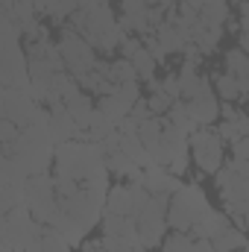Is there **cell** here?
I'll return each instance as SVG.
<instances>
[{
    "instance_id": "6da1fadb",
    "label": "cell",
    "mask_w": 249,
    "mask_h": 252,
    "mask_svg": "<svg viewBox=\"0 0 249 252\" xmlns=\"http://www.w3.org/2000/svg\"><path fill=\"white\" fill-rule=\"evenodd\" d=\"M53 173L76 179V182H91V179L109 176L103 144H97V141H64V144H59Z\"/></svg>"
},
{
    "instance_id": "7a4b0ae2",
    "label": "cell",
    "mask_w": 249,
    "mask_h": 252,
    "mask_svg": "<svg viewBox=\"0 0 249 252\" xmlns=\"http://www.w3.org/2000/svg\"><path fill=\"white\" fill-rule=\"evenodd\" d=\"M70 27L100 53H115L126 41V32L121 21L115 18L112 6H85L70 15Z\"/></svg>"
},
{
    "instance_id": "3957f363",
    "label": "cell",
    "mask_w": 249,
    "mask_h": 252,
    "mask_svg": "<svg viewBox=\"0 0 249 252\" xmlns=\"http://www.w3.org/2000/svg\"><path fill=\"white\" fill-rule=\"evenodd\" d=\"M44 223H38L32 217V211L27 205L15 208V211H6L3 214V223H0V244L12 247L18 252H35L41 238H44Z\"/></svg>"
},
{
    "instance_id": "277c9868",
    "label": "cell",
    "mask_w": 249,
    "mask_h": 252,
    "mask_svg": "<svg viewBox=\"0 0 249 252\" xmlns=\"http://www.w3.org/2000/svg\"><path fill=\"white\" fill-rule=\"evenodd\" d=\"M208 208H211V202H208L205 190L199 188L196 182H187V185H182V188L173 193V199H170L167 223H170V229H176V232H190Z\"/></svg>"
},
{
    "instance_id": "5b68a950",
    "label": "cell",
    "mask_w": 249,
    "mask_h": 252,
    "mask_svg": "<svg viewBox=\"0 0 249 252\" xmlns=\"http://www.w3.org/2000/svg\"><path fill=\"white\" fill-rule=\"evenodd\" d=\"M187 141H190V158H193V164L205 176H214L223 167V161H226V141L220 138V132L211 129V126H202Z\"/></svg>"
},
{
    "instance_id": "8992f818",
    "label": "cell",
    "mask_w": 249,
    "mask_h": 252,
    "mask_svg": "<svg viewBox=\"0 0 249 252\" xmlns=\"http://www.w3.org/2000/svg\"><path fill=\"white\" fill-rule=\"evenodd\" d=\"M56 44H59V50H62V59H64V67H67V73L70 76H85L88 70H94V64L100 62L94 53V47L73 30V27H62L59 30V38H56Z\"/></svg>"
},
{
    "instance_id": "52a82bcc",
    "label": "cell",
    "mask_w": 249,
    "mask_h": 252,
    "mask_svg": "<svg viewBox=\"0 0 249 252\" xmlns=\"http://www.w3.org/2000/svg\"><path fill=\"white\" fill-rule=\"evenodd\" d=\"M38 109H41V103L32 97V82L27 88H3L0 91V115H3V121H12L21 129L32 124Z\"/></svg>"
},
{
    "instance_id": "ba28073f",
    "label": "cell",
    "mask_w": 249,
    "mask_h": 252,
    "mask_svg": "<svg viewBox=\"0 0 249 252\" xmlns=\"http://www.w3.org/2000/svg\"><path fill=\"white\" fill-rule=\"evenodd\" d=\"M106 211H112V214H126V217H138V214H141V202H138L135 185H132V182L115 185V188L109 190Z\"/></svg>"
},
{
    "instance_id": "9c48e42d",
    "label": "cell",
    "mask_w": 249,
    "mask_h": 252,
    "mask_svg": "<svg viewBox=\"0 0 249 252\" xmlns=\"http://www.w3.org/2000/svg\"><path fill=\"white\" fill-rule=\"evenodd\" d=\"M182 103H185L190 121L199 124V126H211V124H217V118H220V103H217V94L214 91L199 94L193 100H182Z\"/></svg>"
},
{
    "instance_id": "30bf717a",
    "label": "cell",
    "mask_w": 249,
    "mask_h": 252,
    "mask_svg": "<svg viewBox=\"0 0 249 252\" xmlns=\"http://www.w3.org/2000/svg\"><path fill=\"white\" fill-rule=\"evenodd\" d=\"M82 132V126L76 124V118L67 112V106H56L50 109V135L56 141V147L64 144V141H76Z\"/></svg>"
},
{
    "instance_id": "8fae6325",
    "label": "cell",
    "mask_w": 249,
    "mask_h": 252,
    "mask_svg": "<svg viewBox=\"0 0 249 252\" xmlns=\"http://www.w3.org/2000/svg\"><path fill=\"white\" fill-rule=\"evenodd\" d=\"M144 185L150 188V193H176V190L182 188L185 182H182V176H176V173H170L167 167H147L144 170Z\"/></svg>"
},
{
    "instance_id": "7c38bea8",
    "label": "cell",
    "mask_w": 249,
    "mask_h": 252,
    "mask_svg": "<svg viewBox=\"0 0 249 252\" xmlns=\"http://www.w3.org/2000/svg\"><path fill=\"white\" fill-rule=\"evenodd\" d=\"M229 226H232V217H229L226 211L208 208V211L199 217V223L190 229V235H193V238H208V241H214V238H217V235H223Z\"/></svg>"
},
{
    "instance_id": "4fadbf2b",
    "label": "cell",
    "mask_w": 249,
    "mask_h": 252,
    "mask_svg": "<svg viewBox=\"0 0 249 252\" xmlns=\"http://www.w3.org/2000/svg\"><path fill=\"white\" fill-rule=\"evenodd\" d=\"M214 88L217 94L226 100V103H238V100H247L249 97V79L241 76H232V73H214Z\"/></svg>"
},
{
    "instance_id": "5bb4252c",
    "label": "cell",
    "mask_w": 249,
    "mask_h": 252,
    "mask_svg": "<svg viewBox=\"0 0 249 252\" xmlns=\"http://www.w3.org/2000/svg\"><path fill=\"white\" fill-rule=\"evenodd\" d=\"M226 35V30L223 27H211V24H205L202 18H199V24L193 27V35H190V44H196L199 50H202V56H208V53H214L217 50V44H220V38Z\"/></svg>"
},
{
    "instance_id": "9a60e30c",
    "label": "cell",
    "mask_w": 249,
    "mask_h": 252,
    "mask_svg": "<svg viewBox=\"0 0 249 252\" xmlns=\"http://www.w3.org/2000/svg\"><path fill=\"white\" fill-rule=\"evenodd\" d=\"M100 229H103V235L138 238V220H135V217H126V214H112V211H106L103 220H100Z\"/></svg>"
},
{
    "instance_id": "2e32d148",
    "label": "cell",
    "mask_w": 249,
    "mask_h": 252,
    "mask_svg": "<svg viewBox=\"0 0 249 252\" xmlns=\"http://www.w3.org/2000/svg\"><path fill=\"white\" fill-rule=\"evenodd\" d=\"M132 106H135V103H129V100L121 97L118 91H112V94H106V97H97V109H100L106 118H112L115 124H121L124 118H129Z\"/></svg>"
},
{
    "instance_id": "e0dca14e",
    "label": "cell",
    "mask_w": 249,
    "mask_h": 252,
    "mask_svg": "<svg viewBox=\"0 0 249 252\" xmlns=\"http://www.w3.org/2000/svg\"><path fill=\"white\" fill-rule=\"evenodd\" d=\"M67 112L76 118V124L82 126V129H88L91 124V118H94V112H97V106H94V100H91V94H85V91H79L76 97H70L67 103Z\"/></svg>"
},
{
    "instance_id": "ac0fdd59",
    "label": "cell",
    "mask_w": 249,
    "mask_h": 252,
    "mask_svg": "<svg viewBox=\"0 0 249 252\" xmlns=\"http://www.w3.org/2000/svg\"><path fill=\"white\" fill-rule=\"evenodd\" d=\"M249 235L244 232V229H238V226H229L223 235H217L211 244H214V252H241L244 247H247Z\"/></svg>"
},
{
    "instance_id": "d6986e66",
    "label": "cell",
    "mask_w": 249,
    "mask_h": 252,
    "mask_svg": "<svg viewBox=\"0 0 249 252\" xmlns=\"http://www.w3.org/2000/svg\"><path fill=\"white\" fill-rule=\"evenodd\" d=\"M223 67H226V73H232V76L249 79V53L244 47L226 50V53H223Z\"/></svg>"
},
{
    "instance_id": "ffe728a7",
    "label": "cell",
    "mask_w": 249,
    "mask_h": 252,
    "mask_svg": "<svg viewBox=\"0 0 249 252\" xmlns=\"http://www.w3.org/2000/svg\"><path fill=\"white\" fill-rule=\"evenodd\" d=\"M106 167H109V173H115V176H124V179H132L141 167L126 156L124 150H115V153H106Z\"/></svg>"
},
{
    "instance_id": "44dd1931",
    "label": "cell",
    "mask_w": 249,
    "mask_h": 252,
    "mask_svg": "<svg viewBox=\"0 0 249 252\" xmlns=\"http://www.w3.org/2000/svg\"><path fill=\"white\" fill-rule=\"evenodd\" d=\"M88 141H97V144H103L106 138H112L115 132H118V124L112 121V118H106L100 109L94 112V118H91V124H88Z\"/></svg>"
},
{
    "instance_id": "7402d4cb",
    "label": "cell",
    "mask_w": 249,
    "mask_h": 252,
    "mask_svg": "<svg viewBox=\"0 0 249 252\" xmlns=\"http://www.w3.org/2000/svg\"><path fill=\"white\" fill-rule=\"evenodd\" d=\"M161 118H150V121H144V124L138 126V135H141V141H144V147L150 150V156H156V150L161 147Z\"/></svg>"
},
{
    "instance_id": "603a6c76",
    "label": "cell",
    "mask_w": 249,
    "mask_h": 252,
    "mask_svg": "<svg viewBox=\"0 0 249 252\" xmlns=\"http://www.w3.org/2000/svg\"><path fill=\"white\" fill-rule=\"evenodd\" d=\"M132 64H135V70H138V79L141 82H153L156 79V67H158V62H156V56L147 50V47H141L135 56H132Z\"/></svg>"
},
{
    "instance_id": "cb8c5ba5",
    "label": "cell",
    "mask_w": 249,
    "mask_h": 252,
    "mask_svg": "<svg viewBox=\"0 0 249 252\" xmlns=\"http://www.w3.org/2000/svg\"><path fill=\"white\" fill-rule=\"evenodd\" d=\"M109 73H112V82H115V85H124V82H141V79H138V70H135V64H132V59H124V56L112 59Z\"/></svg>"
},
{
    "instance_id": "d4e9b609",
    "label": "cell",
    "mask_w": 249,
    "mask_h": 252,
    "mask_svg": "<svg viewBox=\"0 0 249 252\" xmlns=\"http://www.w3.org/2000/svg\"><path fill=\"white\" fill-rule=\"evenodd\" d=\"M193 241H196V238H193L190 232H176V229H173V232L161 241L158 252H190L193 250Z\"/></svg>"
},
{
    "instance_id": "484cf974",
    "label": "cell",
    "mask_w": 249,
    "mask_h": 252,
    "mask_svg": "<svg viewBox=\"0 0 249 252\" xmlns=\"http://www.w3.org/2000/svg\"><path fill=\"white\" fill-rule=\"evenodd\" d=\"M73 247L64 241L62 232H56V229H44V238H41V244H38V250L35 252H70Z\"/></svg>"
},
{
    "instance_id": "4316f807",
    "label": "cell",
    "mask_w": 249,
    "mask_h": 252,
    "mask_svg": "<svg viewBox=\"0 0 249 252\" xmlns=\"http://www.w3.org/2000/svg\"><path fill=\"white\" fill-rule=\"evenodd\" d=\"M147 103H150V112H153L156 118H161V115H167V112L173 109V103H176V100H173L164 88H158V91H153V94L147 97Z\"/></svg>"
},
{
    "instance_id": "83f0119b",
    "label": "cell",
    "mask_w": 249,
    "mask_h": 252,
    "mask_svg": "<svg viewBox=\"0 0 249 252\" xmlns=\"http://www.w3.org/2000/svg\"><path fill=\"white\" fill-rule=\"evenodd\" d=\"M129 118H132V121H135L138 126L144 124V121H150V118H156V115L150 112V103H147V97H141V100H138V103L132 106V112H129Z\"/></svg>"
},
{
    "instance_id": "f1b7e54d",
    "label": "cell",
    "mask_w": 249,
    "mask_h": 252,
    "mask_svg": "<svg viewBox=\"0 0 249 252\" xmlns=\"http://www.w3.org/2000/svg\"><path fill=\"white\" fill-rule=\"evenodd\" d=\"M18 135H21V126L12 124V121H3L0 124V138H3V150L6 147H12L15 141H18Z\"/></svg>"
},
{
    "instance_id": "f546056e",
    "label": "cell",
    "mask_w": 249,
    "mask_h": 252,
    "mask_svg": "<svg viewBox=\"0 0 249 252\" xmlns=\"http://www.w3.org/2000/svg\"><path fill=\"white\" fill-rule=\"evenodd\" d=\"M217 132H220V138H223L226 144L241 141V132H238V124H235V121H223V124L217 126Z\"/></svg>"
},
{
    "instance_id": "4dcf8cb0",
    "label": "cell",
    "mask_w": 249,
    "mask_h": 252,
    "mask_svg": "<svg viewBox=\"0 0 249 252\" xmlns=\"http://www.w3.org/2000/svg\"><path fill=\"white\" fill-rule=\"evenodd\" d=\"M144 47L156 56V62H164V59H167V50L158 44V38H156V35H144Z\"/></svg>"
},
{
    "instance_id": "1f68e13d",
    "label": "cell",
    "mask_w": 249,
    "mask_h": 252,
    "mask_svg": "<svg viewBox=\"0 0 249 252\" xmlns=\"http://www.w3.org/2000/svg\"><path fill=\"white\" fill-rule=\"evenodd\" d=\"M232 158H244V161H249V138H241V141L232 144Z\"/></svg>"
},
{
    "instance_id": "d6a6232c",
    "label": "cell",
    "mask_w": 249,
    "mask_h": 252,
    "mask_svg": "<svg viewBox=\"0 0 249 252\" xmlns=\"http://www.w3.org/2000/svg\"><path fill=\"white\" fill-rule=\"evenodd\" d=\"M220 118H223V121H238L241 112H238L232 103H220Z\"/></svg>"
},
{
    "instance_id": "836d02e7",
    "label": "cell",
    "mask_w": 249,
    "mask_h": 252,
    "mask_svg": "<svg viewBox=\"0 0 249 252\" xmlns=\"http://www.w3.org/2000/svg\"><path fill=\"white\" fill-rule=\"evenodd\" d=\"M238 15H241V18H238V21H241V32H247L249 30V0L238 6Z\"/></svg>"
},
{
    "instance_id": "e575fe53",
    "label": "cell",
    "mask_w": 249,
    "mask_h": 252,
    "mask_svg": "<svg viewBox=\"0 0 249 252\" xmlns=\"http://www.w3.org/2000/svg\"><path fill=\"white\" fill-rule=\"evenodd\" d=\"M190 252H214V244L208 241V238H196L193 241V250Z\"/></svg>"
},
{
    "instance_id": "d590c367",
    "label": "cell",
    "mask_w": 249,
    "mask_h": 252,
    "mask_svg": "<svg viewBox=\"0 0 249 252\" xmlns=\"http://www.w3.org/2000/svg\"><path fill=\"white\" fill-rule=\"evenodd\" d=\"M82 252H106V250H103V244H100V238H97V241H85V244H82Z\"/></svg>"
},
{
    "instance_id": "8d00e7d4",
    "label": "cell",
    "mask_w": 249,
    "mask_h": 252,
    "mask_svg": "<svg viewBox=\"0 0 249 252\" xmlns=\"http://www.w3.org/2000/svg\"><path fill=\"white\" fill-rule=\"evenodd\" d=\"M153 6H164V9H173L176 3H182V0H150Z\"/></svg>"
},
{
    "instance_id": "74e56055",
    "label": "cell",
    "mask_w": 249,
    "mask_h": 252,
    "mask_svg": "<svg viewBox=\"0 0 249 252\" xmlns=\"http://www.w3.org/2000/svg\"><path fill=\"white\" fill-rule=\"evenodd\" d=\"M185 3H190V6H193V9L199 12V9H205L208 3H217V0H185Z\"/></svg>"
},
{
    "instance_id": "f35d334b",
    "label": "cell",
    "mask_w": 249,
    "mask_h": 252,
    "mask_svg": "<svg viewBox=\"0 0 249 252\" xmlns=\"http://www.w3.org/2000/svg\"><path fill=\"white\" fill-rule=\"evenodd\" d=\"M241 47L249 53V30H247V32H241Z\"/></svg>"
},
{
    "instance_id": "ab89813d",
    "label": "cell",
    "mask_w": 249,
    "mask_h": 252,
    "mask_svg": "<svg viewBox=\"0 0 249 252\" xmlns=\"http://www.w3.org/2000/svg\"><path fill=\"white\" fill-rule=\"evenodd\" d=\"M112 0H88V6H109Z\"/></svg>"
},
{
    "instance_id": "60d3db41",
    "label": "cell",
    "mask_w": 249,
    "mask_h": 252,
    "mask_svg": "<svg viewBox=\"0 0 249 252\" xmlns=\"http://www.w3.org/2000/svg\"><path fill=\"white\" fill-rule=\"evenodd\" d=\"M0 252H18V250H12V247H6V244H0Z\"/></svg>"
},
{
    "instance_id": "b9f144b4",
    "label": "cell",
    "mask_w": 249,
    "mask_h": 252,
    "mask_svg": "<svg viewBox=\"0 0 249 252\" xmlns=\"http://www.w3.org/2000/svg\"><path fill=\"white\" fill-rule=\"evenodd\" d=\"M229 3H235V6H241V3H247V0H229Z\"/></svg>"
},
{
    "instance_id": "7bdbcfd3",
    "label": "cell",
    "mask_w": 249,
    "mask_h": 252,
    "mask_svg": "<svg viewBox=\"0 0 249 252\" xmlns=\"http://www.w3.org/2000/svg\"><path fill=\"white\" fill-rule=\"evenodd\" d=\"M244 250H247V252H249V241H247V247H244Z\"/></svg>"
},
{
    "instance_id": "ee69618b",
    "label": "cell",
    "mask_w": 249,
    "mask_h": 252,
    "mask_svg": "<svg viewBox=\"0 0 249 252\" xmlns=\"http://www.w3.org/2000/svg\"><path fill=\"white\" fill-rule=\"evenodd\" d=\"M247 118H249V109H247Z\"/></svg>"
},
{
    "instance_id": "f6af8a7d",
    "label": "cell",
    "mask_w": 249,
    "mask_h": 252,
    "mask_svg": "<svg viewBox=\"0 0 249 252\" xmlns=\"http://www.w3.org/2000/svg\"><path fill=\"white\" fill-rule=\"evenodd\" d=\"M241 252H247V250H241Z\"/></svg>"
}]
</instances>
